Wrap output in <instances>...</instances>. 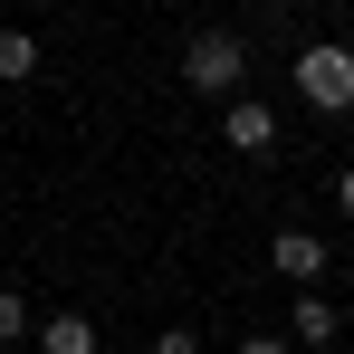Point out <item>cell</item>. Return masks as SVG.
I'll use <instances>...</instances> for the list:
<instances>
[{
    "label": "cell",
    "instance_id": "7",
    "mask_svg": "<svg viewBox=\"0 0 354 354\" xmlns=\"http://www.w3.org/2000/svg\"><path fill=\"white\" fill-rule=\"evenodd\" d=\"M0 77H10V86L39 77V39H29V29H0Z\"/></svg>",
    "mask_w": 354,
    "mask_h": 354
},
{
    "label": "cell",
    "instance_id": "9",
    "mask_svg": "<svg viewBox=\"0 0 354 354\" xmlns=\"http://www.w3.org/2000/svg\"><path fill=\"white\" fill-rule=\"evenodd\" d=\"M153 354H201V335H192V326H163V345Z\"/></svg>",
    "mask_w": 354,
    "mask_h": 354
},
{
    "label": "cell",
    "instance_id": "8",
    "mask_svg": "<svg viewBox=\"0 0 354 354\" xmlns=\"http://www.w3.org/2000/svg\"><path fill=\"white\" fill-rule=\"evenodd\" d=\"M19 335H29V297L0 288V345H19Z\"/></svg>",
    "mask_w": 354,
    "mask_h": 354
},
{
    "label": "cell",
    "instance_id": "1",
    "mask_svg": "<svg viewBox=\"0 0 354 354\" xmlns=\"http://www.w3.org/2000/svg\"><path fill=\"white\" fill-rule=\"evenodd\" d=\"M239 77H249L239 29H201V39L182 48V86H192V96H230V106H239Z\"/></svg>",
    "mask_w": 354,
    "mask_h": 354
},
{
    "label": "cell",
    "instance_id": "5",
    "mask_svg": "<svg viewBox=\"0 0 354 354\" xmlns=\"http://www.w3.org/2000/svg\"><path fill=\"white\" fill-rule=\"evenodd\" d=\"M288 335H297V345H335V306H326V297H297V306H288Z\"/></svg>",
    "mask_w": 354,
    "mask_h": 354
},
{
    "label": "cell",
    "instance_id": "10",
    "mask_svg": "<svg viewBox=\"0 0 354 354\" xmlns=\"http://www.w3.org/2000/svg\"><path fill=\"white\" fill-rule=\"evenodd\" d=\"M239 354H288V335H249V345H239Z\"/></svg>",
    "mask_w": 354,
    "mask_h": 354
},
{
    "label": "cell",
    "instance_id": "2",
    "mask_svg": "<svg viewBox=\"0 0 354 354\" xmlns=\"http://www.w3.org/2000/svg\"><path fill=\"white\" fill-rule=\"evenodd\" d=\"M297 96L326 106V115H345V106H354V48H345V39H326V48L297 58Z\"/></svg>",
    "mask_w": 354,
    "mask_h": 354
},
{
    "label": "cell",
    "instance_id": "4",
    "mask_svg": "<svg viewBox=\"0 0 354 354\" xmlns=\"http://www.w3.org/2000/svg\"><path fill=\"white\" fill-rule=\"evenodd\" d=\"M268 259H278V278H297V288H306V278L326 268V239H316V230H278V239H268Z\"/></svg>",
    "mask_w": 354,
    "mask_h": 354
},
{
    "label": "cell",
    "instance_id": "6",
    "mask_svg": "<svg viewBox=\"0 0 354 354\" xmlns=\"http://www.w3.org/2000/svg\"><path fill=\"white\" fill-rule=\"evenodd\" d=\"M39 354H96V326L86 316H48L39 326Z\"/></svg>",
    "mask_w": 354,
    "mask_h": 354
},
{
    "label": "cell",
    "instance_id": "3",
    "mask_svg": "<svg viewBox=\"0 0 354 354\" xmlns=\"http://www.w3.org/2000/svg\"><path fill=\"white\" fill-rule=\"evenodd\" d=\"M221 134H230L239 153H278V106H259V96H239L230 115H221Z\"/></svg>",
    "mask_w": 354,
    "mask_h": 354
},
{
    "label": "cell",
    "instance_id": "11",
    "mask_svg": "<svg viewBox=\"0 0 354 354\" xmlns=\"http://www.w3.org/2000/svg\"><path fill=\"white\" fill-rule=\"evenodd\" d=\"M335 211H345V221H354V173H345V182H335Z\"/></svg>",
    "mask_w": 354,
    "mask_h": 354
}]
</instances>
